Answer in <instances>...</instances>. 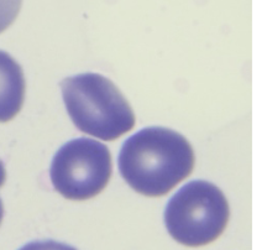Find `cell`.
Instances as JSON below:
<instances>
[{
    "label": "cell",
    "mask_w": 262,
    "mask_h": 250,
    "mask_svg": "<svg viewBox=\"0 0 262 250\" xmlns=\"http://www.w3.org/2000/svg\"><path fill=\"white\" fill-rule=\"evenodd\" d=\"M194 151L189 141L167 128H146L124 142L119 155L121 177L147 197L165 196L192 174Z\"/></svg>",
    "instance_id": "6da1fadb"
},
{
    "label": "cell",
    "mask_w": 262,
    "mask_h": 250,
    "mask_svg": "<svg viewBox=\"0 0 262 250\" xmlns=\"http://www.w3.org/2000/svg\"><path fill=\"white\" fill-rule=\"evenodd\" d=\"M61 89L68 115L80 132L113 141L135 127V114L126 98L102 74L67 77Z\"/></svg>",
    "instance_id": "7a4b0ae2"
},
{
    "label": "cell",
    "mask_w": 262,
    "mask_h": 250,
    "mask_svg": "<svg viewBox=\"0 0 262 250\" xmlns=\"http://www.w3.org/2000/svg\"><path fill=\"white\" fill-rule=\"evenodd\" d=\"M230 217L228 199L215 184L192 181L169 199L165 223L176 242L187 246L210 244L222 236Z\"/></svg>",
    "instance_id": "3957f363"
},
{
    "label": "cell",
    "mask_w": 262,
    "mask_h": 250,
    "mask_svg": "<svg viewBox=\"0 0 262 250\" xmlns=\"http://www.w3.org/2000/svg\"><path fill=\"white\" fill-rule=\"evenodd\" d=\"M112 171L109 149L93 139L79 138L68 141L56 153L50 176L59 195L84 201L105 189Z\"/></svg>",
    "instance_id": "277c9868"
},
{
    "label": "cell",
    "mask_w": 262,
    "mask_h": 250,
    "mask_svg": "<svg viewBox=\"0 0 262 250\" xmlns=\"http://www.w3.org/2000/svg\"><path fill=\"white\" fill-rule=\"evenodd\" d=\"M25 77L15 59L0 50V123L19 114L25 100Z\"/></svg>",
    "instance_id": "5b68a950"
},
{
    "label": "cell",
    "mask_w": 262,
    "mask_h": 250,
    "mask_svg": "<svg viewBox=\"0 0 262 250\" xmlns=\"http://www.w3.org/2000/svg\"><path fill=\"white\" fill-rule=\"evenodd\" d=\"M21 4L23 0H0V34L15 22Z\"/></svg>",
    "instance_id": "8992f818"
},
{
    "label": "cell",
    "mask_w": 262,
    "mask_h": 250,
    "mask_svg": "<svg viewBox=\"0 0 262 250\" xmlns=\"http://www.w3.org/2000/svg\"><path fill=\"white\" fill-rule=\"evenodd\" d=\"M19 250H77L73 246L67 244L55 242V240H41V242H32L24 245Z\"/></svg>",
    "instance_id": "52a82bcc"
},
{
    "label": "cell",
    "mask_w": 262,
    "mask_h": 250,
    "mask_svg": "<svg viewBox=\"0 0 262 250\" xmlns=\"http://www.w3.org/2000/svg\"><path fill=\"white\" fill-rule=\"evenodd\" d=\"M5 180H7V171H5L4 163L0 161V187H3V184L5 183ZM3 216H4V208H3V202L0 199V223H2Z\"/></svg>",
    "instance_id": "ba28073f"
}]
</instances>
